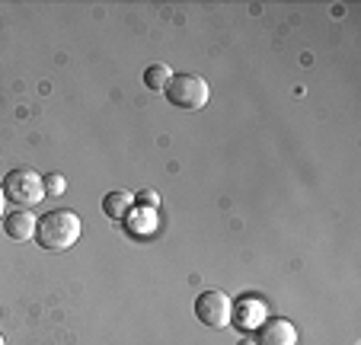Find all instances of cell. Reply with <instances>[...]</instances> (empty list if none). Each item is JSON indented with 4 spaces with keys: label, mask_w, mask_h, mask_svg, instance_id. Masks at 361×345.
<instances>
[{
    "label": "cell",
    "mask_w": 361,
    "mask_h": 345,
    "mask_svg": "<svg viewBox=\"0 0 361 345\" xmlns=\"http://www.w3.org/2000/svg\"><path fill=\"white\" fill-rule=\"evenodd\" d=\"M164 96L176 109H189V112H195V109L208 106V99H212V87H208V80L198 77V74H173V80L166 83Z\"/></svg>",
    "instance_id": "3"
},
{
    "label": "cell",
    "mask_w": 361,
    "mask_h": 345,
    "mask_svg": "<svg viewBox=\"0 0 361 345\" xmlns=\"http://www.w3.org/2000/svg\"><path fill=\"white\" fill-rule=\"evenodd\" d=\"M131 208H135V195H131V192L118 189L102 198V211H106V217H112V221H125Z\"/></svg>",
    "instance_id": "7"
},
{
    "label": "cell",
    "mask_w": 361,
    "mask_h": 345,
    "mask_svg": "<svg viewBox=\"0 0 361 345\" xmlns=\"http://www.w3.org/2000/svg\"><path fill=\"white\" fill-rule=\"evenodd\" d=\"M4 202H7V195H4V186H0V217H4Z\"/></svg>",
    "instance_id": "12"
},
{
    "label": "cell",
    "mask_w": 361,
    "mask_h": 345,
    "mask_svg": "<svg viewBox=\"0 0 361 345\" xmlns=\"http://www.w3.org/2000/svg\"><path fill=\"white\" fill-rule=\"evenodd\" d=\"M233 313H237V320H233V323L237 326H243V329H252V326H259L262 323V304L259 301H243V304H233Z\"/></svg>",
    "instance_id": "8"
},
{
    "label": "cell",
    "mask_w": 361,
    "mask_h": 345,
    "mask_svg": "<svg viewBox=\"0 0 361 345\" xmlns=\"http://www.w3.org/2000/svg\"><path fill=\"white\" fill-rule=\"evenodd\" d=\"M135 205H141L144 211H154L160 205V195H157V192H150V189H144V192H137V195H135Z\"/></svg>",
    "instance_id": "10"
},
{
    "label": "cell",
    "mask_w": 361,
    "mask_h": 345,
    "mask_svg": "<svg viewBox=\"0 0 361 345\" xmlns=\"http://www.w3.org/2000/svg\"><path fill=\"white\" fill-rule=\"evenodd\" d=\"M35 240L45 250H71L80 240V217L71 208H55L35 221Z\"/></svg>",
    "instance_id": "1"
},
{
    "label": "cell",
    "mask_w": 361,
    "mask_h": 345,
    "mask_svg": "<svg viewBox=\"0 0 361 345\" xmlns=\"http://www.w3.org/2000/svg\"><path fill=\"white\" fill-rule=\"evenodd\" d=\"M45 189L61 192V189H64V179H61V176H48V179H45Z\"/></svg>",
    "instance_id": "11"
},
{
    "label": "cell",
    "mask_w": 361,
    "mask_h": 345,
    "mask_svg": "<svg viewBox=\"0 0 361 345\" xmlns=\"http://www.w3.org/2000/svg\"><path fill=\"white\" fill-rule=\"evenodd\" d=\"M170 80H173L170 64H150V68L144 71V83H147V90H157V93H164Z\"/></svg>",
    "instance_id": "9"
},
{
    "label": "cell",
    "mask_w": 361,
    "mask_h": 345,
    "mask_svg": "<svg viewBox=\"0 0 361 345\" xmlns=\"http://www.w3.org/2000/svg\"><path fill=\"white\" fill-rule=\"evenodd\" d=\"M0 345H7V342H4V336H0Z\"/></svg>",
    "instance_id": "14"
},
{
    "label": "cell",
    "mask_w": 361,
    "mask_h": 345,
    "mask_svg": "<svg viewBox=\"0 0 361 345\" xmlns=\"http://www.w3.org/2000/svg\"><path fill=\"white\" fill-rule=\"evenodd\" d=\"M256 345H298V329H294L291 320H262L256 326Z\"/></svg>",
    "instance_id": "5"
},
{
    "label": "cell",
    "mask_w": 361,
    "mask_h": 345,
    "mask_svg": "<svg viewBox=\"0 0 361 345\" xmlns=\"http://www.w3.org/2000/svg\"><path fill=\"white\" fill-rule=\"evenodd\" d=\"M0 186H4L7 202H13L16 208H32V205H39L42 198H45V179H42V173H35L32 167L10 169Z\"/></svg>",
    "instance_id": "2"
},
{
    "label": "cell",
    "mask_w": 361,
    "mask_h": 345,
    "mask_svg": "<svg viewBox=\"0 0 361 345\" xmlns=\"http://www.w3.org/2000/svg\"><path fill=\"white\" fill-rule=\"evenodd\" d=\"M35 221L39 217H32L26 208H16L10 214H4V234L10 240H16V243H26L29 237H35Z\"/></svg>",
    "instance_id": "6"
},
{
    "label": "cell",
    "mask_w": 361,
    "mask_h": 345,
    "mask_svg": "<svg viewBox=\"0 0 361 345\" xmlns=\"http://www.w3.org/2000/svg\"><path fill=\"white\" fill-rule=\"evenodd\" d=\"M195 317H198V323L212 326V329H224L233 320V301L224 291L208 288V291H202L195 298Z\"/></svg>",
    "instance_id": "4"
},
{
    "label": "cell",
    "mask_w": 361,
    "mask_h": 345,
    "mask_svg": "<svg viewBox=\"0 0 361 345\" xmlns=\"http://www.w3.org/2000/svg\"><path fill=\"white\" fill-rule=\"evenodd\" d=\"M237 345H256V339H240Z\"/></svg>",
    "instance_id": "13"
}]
</instances>
